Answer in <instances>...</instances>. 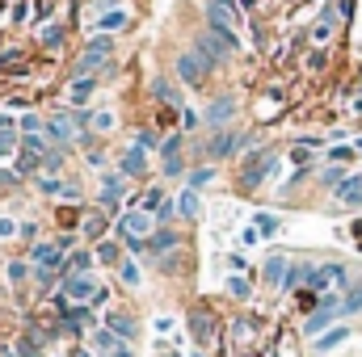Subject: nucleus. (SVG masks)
<instances>
[{"mask_svg": "<svg viewBox=\"0 0 362 357\" xmlns=\"http://www.w3.org/2000/svg\"><path fill=\"white\" fill-rule=\"evenodd\" d=\"M206 25H211V34H215L228 51H236V13H232V8L206 0Z\"/></svg>", "mask_w": 362, "mask_h": 357, "instance_id": "nucleus-1", "label": "nucleus"}, {"mask_svg": "<svg viewBox=\"0 0 362 357\" xmlns=\"http://www.w3.org/2000/svg\"><path fill=\"white\" fill-rule=\"evenodd\" d=\"M110 51H114V42L110 38H93L89 47H85V55H81V63L72 68V76H68V85H76V80H89L93 72L110 59Z\"/></svg>", "mask_w": 362, "mask_h": 357, "instance_id": "nucleus-2", "label": "nucleus"}, {"mask_svg": "<svg viewBox=\"0 0 362 357\" xmlns=\"http://www.w3.org/2000/svg\"><path fill=\"white\" fill-rule=\"evenodd\" d=\"M189 51H194V55H198L206 68H223V63H228V47H223V42H219L211 30H206V34H198Z\"/></svg>", "mask_w": 362, "mask_h": 357, "instance_id": "nucleus-3", "label": "nucleus"}, {"mask_svg": "<svg viewBox=\"0 0 362 357\" xmlns=\"http://www.w3.org/2000/svg\"><path fill=\"white\" fill-rule=\"evenodd\" d=\"M118 236L131 244V240H148L152 236V214L148 210H127L122 219H118Z\"/></svg>", "mask_w": 362, "mask_h": 357, "instance_id": "nucleus-4", "label": "nucleus"}, {"mask_svg": "<svg viewBox=\"0 0 362 357\" xmlns=\"http://www.w3.org/2000/svg\"><path fill=\"white\" fill-rule=\"evenodd\" d=\"M97 290H101V286L93 282L89 273H81V277H64V298H68V303H85V298L93 303Z\"/></svg>", "mask_w": 362, "mask_h": 357, "instance_id": "nucleus-5", "label": "nucleus"}, {"mask_svg": "<svg viewBox=\"0 0 362 357\" xmlns=\"http://www.w3.org/2000/svg\"><path fill=\"white\" fill-rule=\"evenodd\" d=\"M206 72H211V68H206V63H202L194 51L177 55V76L185 80V85H202V80H206Z\"/></svg>", "mask_w": 362, "mask_h": 357, "instance_id": "nucleus-6", "label": "nucleus"}, {"mask_svg": "<svg viewBox=\"0 0 362 357\" xmlns=\"http://www.w3.org/2000/svg\"><path fill=\"white\" fill-rule=\"evenodd\" d=\"M42 135L51 139V143H68L72 135H76V118H47V126H42Z\"/></svg>", "mask_w": 362, "mask_h": 357, "instance_id": "nucleus-7", "label": "nucleus"}, {"mask_svg": "<svg viewBox=\"0 0 362 357\" xmlns=\"http://www.w3.org/2000/svg\"><path fill=\"white\" fill-rule=\"evenodd\" d=\"M144 169H148V152L127 147V152H122V160H118V177H139Z\"/></svg>", "mask_w": 362, "mask_h": 357, "instance_id": "nucleus-8", "label": "nucleus"}, {"mask_svg": "<svg viewBox=\"0 0 362 357\" xmlns=\"http://www.w3.org/2000/svg\"><path fill=\"white\" fill-rule=\"evenodd\" d=\"M232 114H236V101H232V97H215V101L206 105V122H211V126H223Z\"/></svg>", "mask_w": 362, "mask_h": 357, "instance_id": "nucleus-9", "label": "nucleus"}, {"mask_svg": "<svg viewBox=\"0 0 362 357\" xmlns=\"http://www.w3.org/2000/svg\"><path fill=\"white\" fill-rule=\"evenodd\" d=\"M346 341H350V328H346V324H333L325 337H316V353H333V349L346 345Z\"/></svg>", "mask_w": 362, "mask_h": 357, "instance_id": "nucleus-10", "label": "nucleus"}, {"mask_svg": "<svg viewBox=\"0 0 362 357\" xmlns=\"http://www.w3.org/2000/svg\"><path fill=\"white\" fill-rule=\"evenodd\" d=\"M266 282H270V286H282V282H286V273H291V261H286V257H282V253H274V257H266Z\"/></svg>", "mask_w": 362, "mask_h": 357, "instance_id": "nucleus-11", "label": "nucleus"}, {"mask_svg": "<svg viewBox=\"0 0 362 357\" xmlns=\"http://www.w3.org/2000/svg\"><path fill=\"white\" fill-rule=\"evenodd\" d=\"M110 332H114L122 345H131V341H135V332H139V324H135L131 315H110Z\"/></svg>", "mask_w": 362, "mask_h": 357, "instance_id": "nucleus-12", "label": "nucleus"}, {"mask_svg": "<svg viewBox=\"0 0 362 357\" xmlns=\"http://www.w3.org/2000/svg\"><path fill=\"white\" fill-rule=\"evenodd\" d=\"M337 202L346 206H362V177H346L337 185Z\"/></svg>", "mask_w": 362, "mask_h": 357, "instance_id": "nucleus-13", "label": "nucleus"}, {"mask_svg": "<svg viewBox=\"0 0 362 357\" xmlns=\"http://www.w3.org/2000/svg\"><path fill=\"white\" fill-rule=\"evenodd\" d=\"M148 248H152L156 257H165L169 248H177V236H173L169 227H160V231H152V236H148Z\"/></svg>", "mask_w": 362, "mask_h": 357, "instance_id": "nucleus-14", "label": "nucleus"}, {"mask_svg": "<svg viewBox=\"0 0 362 357\" xmlns=\"http://www.w3.org/2000/svg\"><path fill=\"white\" fill-rule=\"evenodd\" d=\"M236 147H240V135H232V131H219V135L211 139V152H215V156H232Z\"/></svg>", "mask_w": 362, "mask_h": 357, "instance_id": "nucleus-15", "label": "nucleus"}, {"mask_svg": "<svg viewBox=\"0 0 362 357\" xmlns=\"http://www.w3.org/2000/svg\"><path fill=\"white\" fill-rule=\"evenodd\" d=\"M189 332H194V341H198V345H206V341H211V332H215L211 315H206V311H202V315L194 311V320H189Z\"/></svg>", "mask_w": 362, "mask_h": 357, "instance_id": "nucleus-16", "label": "nucleus"}, {"mask_svg": "<svg viewBox=\"0 0 362 357\" xmlns=\"http://www.w3.org/2000/svg\"><path fill=\"white\" fill-rule=\"evenodd\" d=\"M93 349H97L101 357H110L114 349H122V341H118L110 328H101V332H93Z\"/></svg>", "mask_w": 362, "mask_h": 357, "instance_id": "nucleus-17", "label": "nucleus"}, {"mask_svg": "<svg viewBox=\"0 0 362 357\" xmlns=\"http://www.w3.org/2000/svg\"><path fill=\"white\" fill-rule=\"evenodd\" d=\"M89 265H93L89 253H72V257L64 261V277H81V273H89Z\"/></svg>", "mask_w": 362, "mask_h": 357, "instance_id": "nucleus-18", "label": "nucleus"}, {"mask_svg": "<svg viewBox=\"0 0 362 357\" xmlns=\"http://www.w3.org/2000/svg\"><path fill=\"white\" fill-rule=\"evenodd\" d=\"M122 25H127V13H122V8H110V13H101V17H97V30H101V34L122 30Z\"/></svg>", "mask_w": 362, "mask_h": 357, "instance_id": "nucleus-19", "label": "nucleus"}, {"mask_svg": "<svg viewBox=\"0 0 362 357\" xmlns=\"http://www.w3.org/2000/svg\"><path fill=\"white\" fill-rule=\"evenodd\" d=\"M177 210L185 214V219H194V214L202 210V198H198V189H185V193H181V198H177Z\"/></svg>", "mask_w": 362, "mask_h": 357, "instance_id": "nucleus-20", "label": "nucleus"}, {"mask_svg": "<svg viewBox=\"0 0 362 357\" xmlns=\"http://www.w3.org/2000/svg\"><path fill=\"white\" fill-rule=\"evenodd\" d=\"M89 126L93 131H101V135H110V131L118 126V118H114L110 109H97V114H89Z\"/></svg>", "mask_w": 362, "mask_h": 357, "instance_id": "nucleus-21", "label": "nucleus"}, {"mask_svg": "<svg viewBox=\"0 0 362 357\" xmlns=\"http://www.w3.org/2000/svg\"><path fill=\"white\" fill-rule=\"evenodd\" d=\"M362 311V286L354 290H346V298H341V315H358Z\"/></svg>", "mask_w": 362, "mask_h": 357, "instance_id": "nucleus-22", "label": "nucleus"}, {"mask_svg": "<svg viewBox=\"0 0 362 357\" xmlns=\"http://www.w3.org/2000/svg\"><path fill=\"white\" fill-rule=\"evenodd\" d=\"M118 277H122V282L135 290V286H139V265H135L131 257H127V261H118Z\"/></svg>", "mask_w": 362, "mask_h": 357, "instance_id": "nucleus-23", "label": "nucleus"}, {"mask_svg": "<svg viewBox=\"0 0 362 357\" xmlns=\"http://www.w3.org/2000/svg\"><path fill=\"white\" fill-rule=\"evenodd\" d=\"M274 169V156H266V160H257V164H253V169H249V173H245V185H257V181L266 177V173H270Z\"/></svg>", "mask_w": 362, "mask_h": 357, "instance_id": "nucleus-24", "label": "nucleus"}, {"mask_svg": "<svg viewBox=\"0 0 362 357\" xmlns=\"http://www.w3.org/2000/svg\"><path fill=\"white\" fill-rule=\"evenodd\" d=\"M13 143H17V139H13V122H8V118H0V156H8V152H13Z\"/></svg>", "mask_w": 362, "mask_h": 357, "instance_id": "nucleus-25", "label": "nucleus"}, {"mask_svg": "<svg viewBox=\"0 0 362 357\" xmlns=\"http://www.w3.org/2000/svg\"><path fill=\"white\" fill-rule=\"evenodd\" d=\"M165 202H169V198H165L160 189H148V193H144V210H148V214H152V210L160 214V206H165Z\"/></svg>", "mask_w": 362, "mask_h": 357, "instance_id": "nucleus-26", "label": "nucleus"}, {"mask_svg": "<svg viewBox=\"0 0 362 357\" xmlns=\"http://www.w3.org/2000/svg\"><path fill=\"white\" fill-rule=\"evenodd\" d=\"M152 97H156V101H177V89H173L169 80H152Z\"/></svg>", "mask_w": 362, "mask_h": 357, "instance_id": "nucleus-27", "label": "nucleus"}, {"mask_svg": "<svg viewBox=\"0 0 362 357\" xmlns=\"http://www.w3.org/2000/svg\"><path fill=\"white\" fill-rule=\"evenodd\" d=\"M253 227H257V236H274V231H278V219H274V214H257Z\"/></svg>", "mask_w": 362, "mask_h": 357, "instance_id": "nucleus-28", "label": "nucleus"}, {"mask_svg": "<svg viewBox=\"0 0 362 357\" xmlns=\"http://www.w3.org/2000/svg\"><path fill=\"white\" fill-rule=\"evenodd\" d=\"M93 89H97L93 80H76V85H72V105H85V97H89Z\"/></svg>", "mask_w": 362, "mask_h": 357, "instance_id": "nucleus-29", "label": "nucleus"}, {"mask_svg": "<svg viewBox=\"0 0 362 357\" xmlns=\"http://www.w3.org/2000/svg\"><path fill=\"white\" fill-rule=\"evenodd\" d=\"M211 177H215V169H194V173H189V189H202Z\"/></svg>", "mask_w": 362, "mask_h": 357, "instance_id": "nucleus-30", "label": "nucleus"}, {"mask_svg": "<svg viewBox=\"0 0 362 357\" xmlns=\"http://www.w3.org/2000/svg\"><path fill=\"white\" fill-rule=\"evenodd\" d=\"M105 231V214H89L85 219V236H101Z\"/></svg>", "mask_w": 362, "mask_h": 357, "instance_id": "nucleus-31", "label": "nucleus"}, {"mask_svg": "<svg viewBox=\"0 0 362 357\" xmlns=\"http://www.w3.org/2000/svg\"><path fill=\"white\" fill-rule=\"evenodd\" d=\"M42 42H47V47H59V42H64V30H59V25H47V30H42Z\"/></svg>", "mask_w": 362, "mask_h": 357, "instance_id": "nucleus-32", "label": "nucleus"}, {"mask_svg": "<svg viewBox=\"0 0 362 357\" xmlns=\"http://www.w3.org/2000/svg\"><path fill=\"white\" fill-rule=\"evenodd\" d=\"M228 290H232L236 298H249V282H245V277H228Z\"/></svg>", "mask_w": 362, "mask_h": 357, "instance_id": "nucleus-33", "label": "nucleus"}, {"mask_svg": "<svg viewBox=\"0 0 362 357\" xmlns=\"http://www.w3.org/2000/svg\"><path fill=\"white\" fill-rule=\"evenodd\" d=\"M341 181H346V169H341V164L325 169V185H341Z\"/></svg>", "mask_w": 362, "mask_h": 357, "instance_id": "nucleus-34", "label": "nucleus"}, {"mask_svg": "<svg viewBox=\"0 0 362 357\" xmlns=\"http://www.w3.org/2000/svg\"><path fill=\"white\" fill-rule=\"evenodd\" d=\"M97 261L114 265V261H118V248H114V244H101V248H97Z\"/></svg>", "mask_w": 362, "mask_h": 357, "instance_id": "nucleus-35", "label": "nucleus"}, {"mask_svg": "<svg viewBox=\"0 0 362 357\" xmlns=\"http://www.w3.org/2000/svg\"><path fill=\"white\" fill-rule=\"evenodd\" d=\"M8 282H25V261H13L8 265Z\"/></svg>", "mask_w": 362, "mask_h": 357, "instance_id": "nucleus-36", "label": "nucleus"}, {"mask_svg": "<svg viewBox=\"0 0 362 357\" xmlns=\"http://www.w3.org/2000/svg\"><path fill=\"white\" fill-rule=\"evenodd\" d=\"M135 147H139V152H148V147H156V139H152V131H139V139H135Z\"/></svg>", "mask_w": 362, "mask_h": 357, "instance_id": "nucleus-37", "label": "nucleus"}, {"mask_svg": "<svg viewBox=\"0 0 362 357\" xmlns=\"http://www.w3.org/2000/svg\"><path fill=\"white\" fill-rule=\"evenodd\" d=\"M350 156H354V147H346V143H337V147H333V160H337V164H341V160H350Z\"/></svg>", "mask_w": 362, "mask_h": 357, "instance_id": "nucleus-38", "label": "nucleus"}, {"mask_svg": "<svg viewBox=\"0 0 362 357\" xmlns=\"http://www.w3.org/2000/svg\"><path fill=\"white\" fill-rule=\"evenodd\" d=\"M181 173V160L177 156H169V160H165V177H177Z\"/></svg>", "mask_w": 362, "mask_h": 357, "instance_id": "nucleus-39", "label": "nucleus"}, {"mask_svg": "<svg viewBox=\"0 0 362 357\" xmlns=\"http://www.w3.org/2000/svg\"><path fill=\"white\" fill-rule=\"evenodd\" d=\"M13 231H17V223H13V219H0V240H4V236H13Z\"/></svg>", "mask_w": 362, "mask_h": 357, "instance_id": "nucleus-40", "label": "nucleus"}, {"mask_svg": "<svg viewBox=\"0 0 362 357\" xmlns=\"http://www.w3.org/2000/svg\"><path fill=\"white\" fill-rule=\"evenodd\" d=\"M13 59H21V55H17V51H4V55H0V68H4V63H13Z\"/></svg>", "mask_w": 362, "mask_h": 357, "instance_id": "nucleus-41", "label": "nucleus"}, {"mask_svg": "<svg viewBox=\"0 0 362 357\" xmlns=\"http://www.w3.org/2000/svg\"><path fill=\"white\" fill-rule=\"evenodd\" d=\"M110 357H135V353H131V345H122V349H114Z\"/></svg>", "mask_w": 362, "mask_h": 357, "instance_id": "nucleus-42", "label": "nucleus"}, {"mask_svg": "<svg viewBox=\"0 0 362 357\" xmlns=\"http://www.w3.org/2000/svg\"><path fill=\"white\" fill-rule=\"evenodd\" d=\"M215 4H223V8H232V13H236V0H215Z\"/></svg>", "mask_w": 362, "mask_h": 357, "instance_id": "nucleus-43", "label": "nucleus"}, {"mask_svg": "<svg viewBox=\"0 0 362 357\" xmlns=\"http://www.w3.org/2000/svg\"><path fill=\"white\" fill-rule=\"evenodd\" d=\"M189 357H206V353H202V349H194V353H189Z\"/></svg>", "mask_w": 362, "mask_h": 357, "instance_id": "nucleus-44", "label": "nucleus"}, {"mask_svg": "<svg viewBox=\"0 0 362 357\" xmlns=\"http://www.w3.org/2000/svg\"><path fill=\"white\" fill-rule=\"evenodd\" d=\"M358 152H362V139H358Z\"/></svg>", "mask_w": 362, "mask_h": 357, "instance_id": "nucleus-45", "label": "nucleus"}]
</instances>
